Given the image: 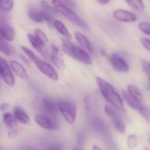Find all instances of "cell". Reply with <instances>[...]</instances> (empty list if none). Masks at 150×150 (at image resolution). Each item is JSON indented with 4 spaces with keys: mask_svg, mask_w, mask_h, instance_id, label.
I'll use <instances>...</instances> for the list:
<instances>
[{
    "mask_svg": "<svg viewBox=\"0 0 150 150\" xmlns=\"http://www.w3.org/2000/svg\"><path fill=\"white\" fill-rule=\"evenodd\" d=\"M96 81L97 83L99 90H100L102 96H103V98L114 109H116L117 110H118L120 112L125 113V109L124 106L123 99L120 96V95L116 91L114 87L110 83H109L108 81H106L105 80H103L100 77H96Z\"/></svg>",
    "mask_w": 150,
    "mask_h": 150,
    "instance_id": "obj_1",
    "label": "cell"
},
{
    "mask_svg": "<svg viewBox=\"0 0 150 150\" xmlns=\"http://www.w3.org/2000/svg\"><path fill=\"white\" fill-rule=\"evenodd\" d=\"M21 49L24 52V54L28 57V58L29 60H31L35 64V65L36 66V68L42 74H44L46 77H48L49 79H50L52 81H57L58 80V74H57V71L55 70V68L51 64H50L45 60H42L40 57H38L28 48H27L25 46H21Z\"/></svg>",
    "mask_w": 150,
    "mask_h": 150,
    "instance_id": "obj_2",
    "label": "cell"
},
{
    "mask_svg": "<svg viewBox=\"0 0 150 150\" xmlns=\"http://www.w3.org/2000/svg\"><path fill=\"white\" fill-rule=\"evenodd\" d=\"M62 50L68 55L69 57H72L74 60L78 62H81L85 64H92V58L88 51L83 50L81 47L76 45L75 43L71 42L70 40L62 39Z\"/></svg>",
    "mask_w": 150,
    "mask_h": 150,
    "instance_id": "obj_3",
    "label": "cell"
},
{
    "mask_svg": "<svg viewBox=\"0 0 150 150\" xmlns=\"http://www.w3.org/2000/svg\"><path fill=\"white\" fill-rule=\"evenodd\" d=\"M52 4H53V6L55 7V9L57 10V13L62 14L64 17H65L71 22L79 26L80 28H88L86 23L81 19V17L76 13H75L70 7L69 5H67L66 3L62 1V0H53Z\"/></svg>",
    "mask_w": 150,
    "mask_h": 150,
    "instance_id": "obj_4",
    "label": "cell"
},
{
    "mask_svg": "<svg viewBox=\"0 0 150 150\" xmlns=\"http://www.w3.org/2000/svg\"><path fill=\"white\" fill-rule=\"evenodd\" d=\"M57 110L69 125H73L76 121L77 110L75 104L68 100H58L57 102Z\"/></svg>",
    "mask_w": 150,
    "mask_h": 150,
    "instance_id": "obj_5",
    "label": "cell"
},
{
    "mask_svg": "<svg viewBox=\"0 0 150 150\" xmlns=\"http://www.w3.org/2000/svg\"><path fill=\"white\" fill-rule=\"evenodd\" d=\"M123 97L125 101L127 103V104L134 109L135 110L139 111L147 121H150V109L141 103V102H139L135 99H133L127 92H123Z\"/></svg>",
    "mask_w": 150,
    "mask_h": 150,
    "instance_id": "obj_6",
    "label": "cell"
},
{
    "mask_svg": "<svg viewBox=\"0 0 150 150\" xmlns=\"http://www.w3.org/2000/svg\"><path fill=\"white\" fill-rule=\"evenodd\" d=\"M0 76L6 85L13 87L15 84V78L10 64L1 57H0Z\"/></svg>",
    "mask_w": 150,
    "mask_h": 150,
    "instance_id": "obj_7",
    "label": "cell"
},
{
    "mask_svg": "<svg viewBox=\"0 0 150 150\" xmlns=\"http://www.w3.org/2000/svg\"><path fill=\"white\" fill-rule=\"evenodd\" d=\"M35 123L45 130H56L58 126L56 117H51L47 114H37L35 116Z\"/></svg>",
    "mask_w": 150,
    "mask_h": 150,
    "instance_id": "obj_8",
    "label": "cell"
},
{
    "mask_svg": "<svg viewBox=\"0 0 150 150\" xmlns=\"http://www.w3.org/2000/svg\"><path fill=\"white\" fill-rule=\"evenodd\" d=\"M28 39L35 50H37L44 58L50 59V50L48 49L47 44L41 42L34 34H28Z\"/></svg>",
    "mask_w": 150,
    "mask_h": 150,
    "instance_id": "obj_9",
    "label": "cell"
},
{
    "mask_svg": "<svg viewBox=\"0 0 150 150\" xmlns=\"http://www.w3.org/2000/svg\"><path fill=\"white\" fill-rule=\"evenodd\" d=\"M104 111H105L106 115H108L111 118L116 130L117 132H119L120 133H124L125 131V125L123 122V120L121 119L119 114L113 108H111L110 106H105Z\"/></svg>",
    "mask_w": 150,
    "mask_h": 150,
    "instance_id": "obj_10",
    "label": "cell"
},
{
    "mask_svg": "<svg viewBox=\"0 0 150 150\" xmlns=\"http://www.w3.org/2000/svg\"><path fill=\"white\" fill-rule=\"evenodd\" d=\"M113 17L120 21V22H125V23H131L134 22L137 20V15L130 11L123 10V9H117L113 12Z\"/></svg>",
    "mask_w": 150,
    "mask_h": 150,
    "instance_id": "obj_11",
    "label": "cell"
},
{
    "mask_svg": "<svg viewBox=\"0 0 150 150\" xmlns=\"http://www.w3.org/2000/svg\"><path fill=\"white\" fill-rule=\"evenodd\" d=\"M110 63L113 66V68L120 72H127L130 69L129 64H127V62L119 55L117 54H113L110 56Z\"/></svg>",
    "mask_w": 150,
    "mask_h": 150,
    "instance_id": "obj_12",
    "label": "cell"
},
{
    "mask_svg": "<svg viewBox=\"0 0 150 150\" xmlns=\"http://www.w3.org/2000/svg\"><path fill=\"white\" fill-rule=\"evenodd\" d=\"M0 30L3 35L4 40L7 42H13L15 37L14 28L4 19H0Z\"/></svg>",
    "mask_w": 150,
    "mask_h": 150,
    "instance_id": "obj_13",
    "label": "cell"
},
{
    "mask_svg": "<svg viewBox=\"0 0 150 150\" xmlns=\"http://www.w3.org/2000/svg\"><path fill=\"white\" fill-rule=\"evenodd\" d=\"M50 59H51L52 63L59 69H63L64 66V61L63 56L59 50V49L52 44L50 50Z\"/></svg>",
    "mask_w": 150,
    "mask_h": 150,
    "instance_id": "obj_14",
    "label": "cell"
},
{
    "mask_svg": "<svg viewBox=\"0 0 150 150\" xmlns=\"http://www.w3.org/2000/svg\"><path fill=\"white\" fill-rule=\"evenodd\" d=\"M9 64L13 72H14L18 77H20L22 80H27L28 78V71L22 64H21L20 62L16 60H11Z\"/></svg>",
    "mask_w": 150,
    "mask_h": 150,
    "instance_id": "obj_15",
    "label": "cell"
},
{
    "mask_svg": "<svg viewBox=\"0 0 150 150\" xmlns=\"http://www.w3.org/2000/svg\"><path fill=\"white\" fill-rule=\"evenodd\" d=\"M75 39H76V41L78 42L80 47H81L83 50H85L88 53L94 52V48H93L91 42L84 34H82L81 32H76L75 33Z\"/></svg>",
    "mask_w": 150,
    "mask_h": 150,
    "instance_id": "obj_16",
    "label": "cell"
},
{
    "mask_svg": "<svg viewBox=\"0 0 150 150\" xmlns=\"http://www.w3.org/2000/svg\"><path fill=\"white\" fill-rule=\"evenodd\" d=\"M42 108L47 115L51 116V117H56V115L58 111L57 103L53 102L49 97H44L42 101Z\"/></svg>",
    "mask_w": 150,
    "mask_h": 150,
    "instance_id": "obj_17",
    "label": "cell"
},
{
    "mask_svg": "<svg viewBox=\"0 0 150 150\" xmlns=\"http://www.w3.org/2000/svg\"><path fill=\"white\" fill-rule=\"evenodd\" d=\"M53 27L63 36L64 39L70 40V41L71 40V33L69 32V30L66 28V26L61 21H58V20L54 21H53Z\"/></svg>",
    "mask_w": 150,
    "mask_h": 150,
    "instance_id": "obj_18",
    "label": "cell"
},
{
    "mask_svg": "<svg viewBox=\"0 0 150 150\" xmlns=\"http://www.w3.org/2000/svg\"><path fill=\"white\" fill-rule=\"evenodd\" d=\"M13 113H14V117L17 120V122L23 124V125H28L30 123V118L29 116L26 113V111L21 109V107H15L13 110Z\"/></svg>",
    "mask_w": 150,
    "mask_h": 150,
    "instance_id": "obj_19",
    "label": "cell"
},
{
    "mask_svg": "<svg viewBox=\"0 0 150 150\" xmlns=\"http://www.w3.org/2000/svg\"><path fill=\"white\" fill-rule=\"evenodd\" d=\"M28 17L31 21H33L35 23H42L44 21V13L41 9H36L34 7H31L28 10Z\"/></svg>",
    "mask_w": 150,
    "mask_h": 150,
    "instance_id": "obj_20",
    "label": "cell"
},
{
    "mask_svg": "<svg viewBox=\"0 0 150 150\" xmlns=\"http://www.w3.org/2000/svg\"><path fill=\"white\" fill-rule=\"evenodd\" d=\"M127 93L135 100L139 101V102H142L143 100V96L141 94V92L139 90V88L134 86V85H129L127 87Z\"/></svg>",
    "mask_w": 150,
    "mask_h": 150,
    "instance_id": "obj_21",
    "label": "cell"
},
{
    "mask_svg": "<svg viewBox=\"0 0 150 150\" xmlns=\"http://www.w3.org/2000/svg\"><path fill=\"white\" fill-rule=\"evenodd\" d=\"M129 6H131L136 12H142L144 10L143 0H125Z\"/></svg>",
    "mask_w": 150,
    "mask_h": 150,
    "instance_id": "obj_22",
    "label": "cell"
},
{
    "mask_svg": "<svg viewBox=\"0 0 150 150\" xmlns=\"http://www.w3.org/2000/svg\"><path fill=\"white\" fill-rule=\"evenodd\" d=\"M40 6H41V8H42V10L43 11V12H45L46 13H48V14H50V16H55V15H57V10L55 9V7L54 6H51L47 1H41V3H40Z\"/></svg>",
    "mask_w": 150,
    "mask_h": 150,
    "instance_id": "obj_23",
    "label": "cell"
},
{
    "mask_svg": "<svg viewBox=\"0 0 150 150\" xmlns=\"http://www.w3.org/2000/svg\"><path fill=\"white\" fill-rule=\"evenodd\" d=\"M14 6L13 0H0V10L3 12H10Z\"/></svg>",
    "mask_w": 150,
    "mask_h": 150,
    "instance_id": "obj_24",
    "label": "cell"
},
{
    "mask_svg": "<svg viewBox=\"0 0 150 150\" xmlns=\"http://www.w3.org/2000/svg\"><path fill=\"white\" fill-rule=\"evenodd\" d=\"M0 52L4 53L6 56H10L13 53L12 46L6 42L4 39H0Z\"/></svg>",
    "mask_w": 150,
    "mask_h": 150,
    "instance_id": "obj_25",
    "label": "cell"
},
{
    "mask_svg": "<svg viewBox=\"0 0 150 150\" xmlns=\"http://www.w3.org/2000/svg\"><path fill=\"white\" fill-rule=\"evenodd\" d=\"M138 145H139V137L137 135H134V134L129 135L128 138H127V146H128V148L131 149V150H132L135 147H137Z\"/></svg>",
    "mask_w": 150,
    "mask_h": 150,
    "instance_id": "obj_26",
    "label": "cell"
},
{
    "mask_svg": "<svg viewBox=\"0 0 150 150\" xmlns=\"http://www.w3.org/2000/svg\"><path fill=\"white\" fill-rule=\"evenodd\" d=\"M34 35L36 36V38H38L41 42H42L43 43H45V44H48L49 43V38H48V36H47V35L42 31V30H41L40 28H36V29H35V31H34Z\"/></svg>",
    "mask_w": 150,
    "mask_h": 150,
    "instance_id": "obj_27",
    "label": "cell"
},
{
    "mask_svg": "<svg viewBox=\"0 0 150 150\" xmlns=\"http://www.w3.org/2000/svg\"><path fill=\"white\" fill-rule=\"evenodd\" d=\"M141 65H142V70L145 72V74L146 75L149 85H150V62L147 60L143 59L141 61Z\"/></svg>",
    "mask_w": 150,
    "mask_h": 150,
    "instance_id": "obj_28",
    "label": "cell"
},
{
    "mask_svg": "<svg viewBox=\"0 0 150 150\" xmlns=\"http://www.w3.org/2000/svg\"><path fill=\"white\" fill-rule=\"evenodd\" d=\"M139 28L140 29V31L143 34L150 35V22L142 21V22L139 23Z\"/></svg>",
    "mask_w": 150,
    "mask_h": 150,
    "instance_id": "obj_29",
    "label": "cell"
},
{
    "mask_svg": "<svg viewBox=\"0 0 150 150\" xmlns=\"http://www.w3.org/2000/svg\"><path fill=\"white\" fill-rule=\"evenodd\" d=\"M139 42L141 43V45L150 52V39L148 38H146V37H141L139 39Z\"/></svg>",
    "mask_w": 150,
    "mask_h": 150,
    "instance_id": "obj_30",
    "label": "cell"
},
{
    "mask_svg": "<svg viewBox=\"0 0 150 150\" xmlns=\"http://www.w3.org/2000/svg\"><path fill=\"white\" fill-rule=\"evenodd\" d=\"M47 150H62V146L59 144H51L47 147Z\"/></svg>",
    "mask_w": 150,
    "mask_h": 150,
    "instance_id": "obj_31",
    "label": "cell"
},
{
    "mask_svg": "<svg viewBox=\"0 0 150 150\" xmlns=\"http://www.w3.org/2000/svg\"><path fill=\"white\" fill-rule=\"evenodd\" d=\"M8 108H9V104L8 103H4L0 104V110H1V111H6V110H8Z\"/></svg>",
    "mask_w": 150,
    "mask_h": 150,
    "instance_id": "obj_32",
    "label": "cell"
},
{
    "mask_svg": "<svg viewBox=\"0 0 150 150\" xmlns=\"http://www.w3.org/2000/svg\"><path fill=\"white\" fill-rule=\"evenodd\" d=\"M21 150H37V149L31 146H23Z\"/></svg>",
    "mask_w": 150,
    "mask_h": 150,
    "instance_id": "obj_33",
    "label": "cell"
},
{
    "mask_svg": "<svg viewBox=\"0 0 150 150\" xmlns=\"http://www.w3.org/2000/svg\"><path fill=\"white\" fill-rule=\"evenodd\" d=\"M98 3L101 4V5H107L110 0H97Z\"/></svg>",
    "mask_w": 150,
    "mask_h": 150,
    "instance_id": "obj_34",
    "label": "cell"
},
{
    "mask_svg": "<svg viewBox=\"0 0 150 150\" xmlns=\"http://www.w3.org/2000/svg\"><path fill=\"white\" fill-rule=\"evenodd\" d=\"M92 150H102L98 146H96V145H94L93 146V147H92Z\"/></svg>",
    "mask_w": 150,
    "mask_h": 150,
    "instance_id": "obj_35",
    "label": "cell"
},
{
    "mask_svg": "<svg viewBox=\"0 0 150 150\" xmlns=\"http://www.w3.org/2000/svg\"><path fill=\"white\" fill-rule=\"evenodd\" d=\"M0 39H4L3 35H2V33H1V30H0Z\"/></svg>",
    "mask_w": 150,
    "mask_h": 150,
    "instance_id": "obj_36",
    "label": "cell"
},
{
    "mask_svg": "<svg viewBox=\"0 0 150 150\" xmlns=\"http://www.w3.org/2000/svg\"><path fill=\"white\" fill-rule=\"evenodd\" d=\"M145 150H150V149H147V148H146V149H145Z\"/></svg>",
    "mask_w": 150,
    "mask_h": 150,
    "instance_id": "obj_37",
    "label": "cell"
},
{
    "mask_svg": "<svg viewBox=\"0 0 150 150\" xmlns=\"http://www.w3.org/2000/svg\"><path fill=\"white\" fill-rule=\"evenodd\" d=\"M149 1H150V0H149Z\"/></svg>",
    "mask_w": 150,
    "mask_h": 150,
    "instance_id": "obj_38",
    "label": "cell"
}]
</instances>
